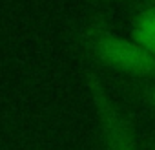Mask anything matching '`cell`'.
<instances>
[{
  "instance_id": "cell-1",
  "label": "cell",
  "mask_w": 155,
  "mask_h": 150,
  "mask_svg": "<svg viewBox=\"0 0 155 150\" xmlns=\"http://www.w3.org/2000/svg\"><path fill=\"white\" fill-rule=\"evenodd\" d=\"M82 40L88 53L106 68L137 77H155V57L133 39L91 26L84 31Z\"/></svg>"
},
{
  "instance_id": "cell-2",
  "label": "cell",
  "mask_w": 155,
  "mask_h": 150,
  "mask_svg": "<svg viewBox=\"0 0 155 150\" xmlns=\"http://www.w3.org/2000/svg\"><path fill=\"white\" fill-rule=\"evenodd\" d=\"M88 88L93 99V106L97 112L99 121V132L101 139L106 150H139L135 134L126 121V117L120 114L113 99L108 95L104 84L95 73H88Z\"/></svg>"
},
{
  "instance_id": "cell-3",
  "label": "cell",
  "mask_w": 155,
  "mask_h": 150,
  "mask_svg": "<svg viewBox=\"0 0 155 150\" xmlns=\"http://www.w3.org/2000/svg\"><path fill=\"white\" fill-rule=\"evenodd\" d=\"M130 39H133L139 46H142L148 53L155 57V6L139 13L133 22Z\"/></svg>"
},
{
  "instance_id": "cell-4",
  "label": "cell",
  "mask_w": 155,
  "mask_h": 150,
  "mask_svg": "<svg viewBox=\"0 0 155 150\" xmlns=\"http://www.w3.org/2000/svg\"><path fill=\"white\" fill-rule=\"evenodd\" d=\"M146 97H148V101H150V104L155 108V86H151L148 92H146Z\"/></svg>"
}]
</instances>
